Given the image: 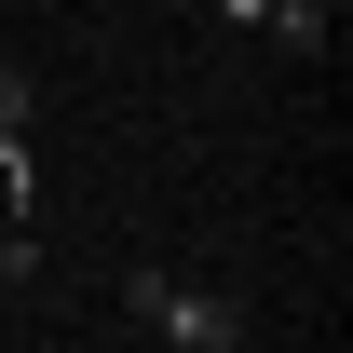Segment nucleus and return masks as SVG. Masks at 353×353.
Listing matches in <instances>:
<instances>
[{"label": "nucleus", "instance_id": "obj_1", "mask_svg": "<svg viewBox=\"0 0 353 353\" xmlns=\"http://www.w3.org/2000/svg\"><path fill=\"white\" fill-rule=\"evenodd\" d=\"M123 312L150 340H176V353H245V312L218 285H190V272H123Z\"/></svg>", "mask_w": 353, "mask_h": 353}, {"label": "nucleus", "instance_id": "obj_2", "mask_svg": "<svg viewBox=\"0 0 353 353\" xmlns=\"http://www.w3.org/2000/svg\"><path fill=\"white\" fill-rule=\"evenodd\" d=\"M28 109H41V95H28V68H0V136H28Z\"/></svg>", "mask_w": 353, "mask_h": 353}, {"label": "nucleus", "instance_id": "obj_3", "mask_svg": "<svg viewBox=\"0 0 353 353\" xmlns=\"http://www.w3.org/2000/svg\"><path fill=\"white\" fill-rule=\"evenodd\" d=\"M272 14H285V0H218V28H259V41H272Z\"/></svg>", "mask_w": 353, "mask_h": 353}, {"label": "nucleus", "instance_id": "obj_4", "mask_svg": "<svg viewBox=\"0 0 353 353\" xmlns=\"http://www.w3.org/2000/svg\"><path fill=\"white\" fill-rule=\"evenodd\" d=\"M312 14H326V0H312Z\"/></svg>", "mask_w": 353, "mask_h": 353}]
</instances>
